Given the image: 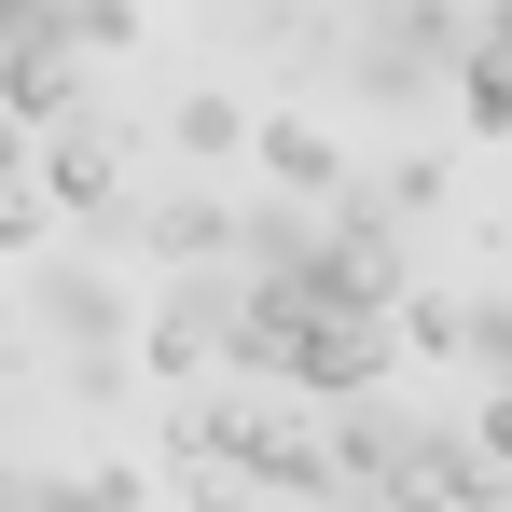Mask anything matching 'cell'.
Masks as SVG:
<instances>
[{
    "label": "cell",
    "mask_w": 512,
    "mask_h": 512,
    "mask_svg": "<svg viewBox=\"0 0 512 512\" xmlns=\"http://www.w3.org/2000/svg\"><path fill=\"white\" fill-rule=\"evenodd\" d=\"M471 14H512V0H471Z\"/></svg>",
    "instance_id": "cell-21"
},
{
    "label": "cell",
    "mask_w": 512,
    "mask_h": 512,
    "mask_svg": "<svg viewBox=\"0 0 512 512\" xmlns=\"http://www.w3.org/2000/svg\"><path fill=\"white\" fill-rule=\"evenodd\" d=\"M319 471H333L346 499H402V485H416V416H388V388H333Z\"/></svg>",
    "instance_id": "cell-4"
},
{
    "label": "cell",
    "mask_w": 512,
    "mask_h": 512,
    "mask_svg": "<svg viewBox=\"0 0 512 512\" xmlns=\"http://www.w3.org/2000/svg\"><path fill=\"white\" fill-rule=\"evenodd\" d=\"M28 153H42V125H14V111H0V180H28Z\"/></svg>",
    "instance_id": "cell-18"
},
{
    "label": "cell",
    "mask_w": 512,
    "mask_h": 512,
    "mask_svg": "<svg viewBox=\"0 0 512 512\" xmlns=\"http://www.w3.org/2000/svg\"><path fill=\"white\" fill-rule=\"evenodd\" d=\"M388 374H402L388 305H305V319H291V360H277V388H305V402H333V388H388Z\"/></svg>",
    "instance_id": "cell-1"
},
{
    "label": "cell",
    "mask_w": 512,
    "mask_h": 512,
    "mask_svg": "<svg viewBox=\"0 0 512 512\" xmlns=\"http://www.w3.org/2000/svg\"><path fill=\"white\" fill-rule=\"evenodd\" d=\"M56 42H70V56H125V42H139V0H56Z\"/></svg>",
    "instance_id": "cell-15"
},
{
    "label": "cell",
    "mask_w": 512,
    "mask_h": 512,
    "mask_svg": "<svg viewBox=\"0 0 512 512\" xmlns=\"http://www.w3.org/2000/svg\"><path fill=\"white\" fill-rule=\"evenodd\" d=\"M471 42V0H374V28H360V97H429L443 84V56Z\"/></svg>",
    "instance_id": "cell-2"
},
{
    "label": "cell",
    "mask_w": 512,
    "mask_h": 512,
    "mask_svg": "<svg viewBox=\"0 0 512 512\" xmlns=\"http://www.w3.org/2000/svg\"><path fill=\"white\" fill-rule=\"evenodd\" d=\"M222 305H236V250H208V263H167V305H139V360H153V374H208V360H222Z\"/></svg>",
    "instance_id": "cell-3"
},
{
    "label": "cell",
    "mask_w": 512,
    "mask_h": 512,
    "mask_svg": "<svg viewBox=\"0 0 512 512\" xmlns=\"http://www.w3.org/2000/svg\"><path fill=\"white\" fill-rule=\"evenodd\" d=\"M84 499H111V512H125V499H167V471H153V457H97Z\"/></svg>",
    "instance_id": "cell-17"
},
{
    "label": "cell",
    "mask_w": 512,
    "mask_h": 512,
    "mask_svg": "<svg viewBox=\"0 0 512 512\" xmlns=\"http://www.w3.org/2000/svg\"><path fill=\"white\" fill-rule=\"evenodd\" d=\"M42 236H56V208H42V180H0V263H14V250H42Z\"/></svg>",
    "instance_id": "cell-16"
},
{
    "label": "cell",
    "mask_w": 512,
    "mask_h": 512,
    "mask_svg": "<svg viewBox=\"0 0 512 512\" xmlns=\"http://www.w3.org/2000/svg\"><path fill=\"white\" fill-rule=\"evenodd\" d=\"M250 167H263V194H346V139L333 125H305V111H250Z\"/></svg>",
    "instance_id": "cell-7"
},
{
    "label": "cell",
    "mask_w": 512,
    "mask_h": 512,
    "mask_svg": "<svg viewBox=\"0 0 512 512\" xmlns=\"http://www.w3.org/2000/svg\"><path fill=\"white\" fill-rule=\"evenodd\" d=\"M0 346H14V277H0Z\"/></svg>",
    "instance_id": "cell-20"
},
{
    "label": "cell",
    "mask_w": 512,
    "mask_h": 512,
    "mask_svg": "<svg viewBox=\"0 0 512 512\" xmlns=\"http://www.w3.org/2000/svg\"><path fill=\"white\" fill-rule=\"evenodd\" d=\"M443 84H457L471 139H512V14H471V42L443 56Z\"/></svg>",
    "instance_id": "cell-9"
},
{
    "label": "cell",
    "mask_w": 512,
    "mask_h": 512,
    "mask_svg": "<svg viewBox=\"0 0 512 512\" xmlns=\"http://www.w3.org/2000/svg\"><path fill=\"white\" fill-rule=\"evenodd\" d=\"M180 153H194V167H236V153H250V97L236 84H180Z\"/></svg>",
    "instance_id": "cell-12"
},
{
    "label": "cell",
    "mask_w": 512,
    "mask_h": 512,
    "mask_svg": "<svg viewBox=\"0 0 512 512\" xmlns=\"http://www.w3.org/2000/svg\"><path fill=\"white\" fill-rule=\"evenodd\" d=\"M416 485H429V499H499V457H485L457 416H429L416 429Z\"/></svg>",
    "instance_id": "cell-11"
},
{
    "label": "cell",
    "mask_w": 512,
    "mask_h": 512,
    "mask_svg": "<svg viewBox=\"0 0 512 512\" xmlns=\"http://www.w3.org/2000/svg\"><path fill=\"white\" fill-rule=\"evenodd\" d=\"M28 180H42V208H56V222H111V208H125V125L56 111V125H42V153H28Z\"/></svg>",
    "instance_id": "cell-5"
},
{
    "label": "cell",
    "mask_w": 512,
    "mask_h": 512,
    "mask_svg": "<svg viewBox=\"0 0 512 512\" xmlns=\"http://www.w3.org/2000/svg\"><path fill=\"white\" fill-rule=\"evenodd\" d=\"M457 360H471L485 388L512 374V291H457Z\"/></svg>",
    "instance_id": "cell-13"
},
{
    "label": "cell",
    "mask_w": 512,
    "mask_h": 512,
    "mask_svg": "<svg viewBox=\"0 0 512 512\" xmlns=\"http://www.w3.org/2000/svg\"><path fill=\"white\" fill-rule=\"evenodd\" d=\"M14 28H56V0H0V42H14Z\"/></svg>",
    "instance_id": "cell-19"
},
{
    "label": "cell",
    "mask_w": 512,
    "mask_h": 512,
    "mask_svg": "<svg viewBox=\"0 0 512 512\" xmlns=\"http://www.w3.org/2000/svg\"><path fill=\"white\" fill-rule=\"evenodd\" d=\"M222 236H236V194H222V180H167V194L139 208V250L153 263H208Z\"/></svg>",
    "instance_id": "cell-10"
},
{
    "label": "cell",
    "mask_w": 512,
    "mask_h": 512,
    "mask_svg": "<svg viewBox=\"0 0 512 512\" xmlns=\"http://www.w3.org/2000/svg\"><path fill=\"white\" fill-rule=\"evenodd\" d=\"M0 111H14V125H56V111H84V56H70L56 28H14V42H0Z\"/></svg>",
    "instance_id": "cell-8"
},
{
    "label": "cell",
    "mask_w": 512,
    "mask_h": 512,
    "mask_svg": "<svg viewBox=\"0 0 512 512\" xmlns=\"http://www.w3.org/2000/svg\"><path fill=\"white\" fill-rule=\"evenodd\" d=\"M360 194H374L388 222H429V208L457 194V167H443V153H402V167H374V180H360Z\"/></svg>",
    "instance_id": "cell-14"
},
{
    "label": "cell",
    "mask_w": 512,
    "mask_h": 512,
    "mask_svg": "<svg viewBox=\"0 0 512 512\" xmlns=\"http://www.w3.org/2000/svg\"><path fill=\"white\" fill-rule=\"evenodd\" d=\"M14 305H42V333L70 346V360H125V333H139V305H125V277H111V263H70V277L14 291Z\"/></svg>",
    "instance_id": "cell-6"
}]
</instances>
